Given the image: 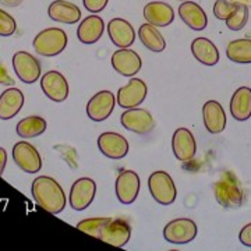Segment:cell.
<instances>
[{"label":"cell","instance_id":"cell-1","mask_svg":"<svg viewBox=\"0 0 251 251\" xmlns=\"http://www.w3.org/2000/svg\"><path fill=\"white\" fill-rule=\"evenodd\" d=\"M77 229L115 247H125L131 237V227L123 219L90 218L82 219Z\"/></svg>","mask_w":251,"mask_h":251},{"label":"cell","instance_id":"cell-2","mask_svg":"<svg viewBox=\"0 0 251 251\" xmlns=\"http://www.w3.org/2000/svg\"><path fill=\"white\" fill-rule=\"evenodd\" d=\"M31 193L35 202L46 212L57 215L66 208V194L60 184L50 176H39L32 181Z\"/></svg>","mask_w":251,"mask_h":251},{"label":"cell","instance_id":"cell-3","mask_svg":"<svg viewBox=\"0 0 251 251\" xmlns=\"http://www.w3.org/2000/svg\"><path fill=\"white\" fill-rule=\"evenodd\" d=\"M216 201L225 208H237L243 204V188L233 172L226 171L214 184Z\"/></svg>","mask_w":251,"mask_h":251},{"label":"cell","instance_id":"cell-4","mask_svg":"<svg viewBox=\"0 0 251 251\" xmlns=\"http://www.w3.org/2000/svg\"><path fill=\"white\" fill-rule=\"evenodd\" d=\"M34 49L36 53L46 57H52L62 53L67 46V34L62 28H46L41 31L34 39Z\"/></svg>","mask_w":251,"mask_h":251},{"label":"cell","instance_id":"cell-5","mask_svg":"<svg viewBox=\"0 0 251 251\" xmlns=\"http://www.w3.org/2000/svg\"><path fill=\"white\" fill-rule=\"evenodd\" d=\"M148 187L153 200L161 205H171L177 196L175 181L166 172H153L148 179Z\"/></svg>","mask_w":251,"mask_h":251},{"label":"cell","instance_id":"cell-6","mask_svg":"<svg viewBox=\"0 0 251 251\" xmlns=\"http://www.w3.org/2000/svg\"><path fill=\"white\" fill-rule=\"evenodd\" d=\"M198 233L197 225L187 218L171 221L163 229V239L172 244H188Z\"/></svg>","mask_w":251,"mask_h":251},{"label":"cell","instance_id":"cell-7","mask_svg":"<svg viewBox=\"0 0 251 251\" xmlns=\"http://www.w3.org/2000/svg\"><path fill=\"white\" fill-rule=\"evenodd\" d=\"M13 159L17 166L29 175H35L42 169V158L35 147L27 141H20L13 147Z\"/></svg>","mask_w":251,"mask_h":251},{"label":"cell","instance_id":"cell-8","mask_svg":"<svg viewBox=\"0 0 251 251\" xmlns=\"http://www.w3.org/2000/svg\"><path fill=\"white\" fill-rule=\"evenodd\" d=\"M120 122L126 130L141 135L148 134L155 127V120H153L152 115L145 109H138V106L127 109L120 117Z\"/></svg>","mask_w":251,"mask_h":251},{"label":"cell","instance_id":"cell-9","mask_svg":"<svg viewBox=\"0 0 251 251\" xmlns=\"http://www.w3.org/2000/svg\"><path fill=\"white\" fill-rule=\"evenodd\" d=\"M147 94V84L140 78H131L128 84L117 91V105L123 109L137 108L145 100Z\"/></svg>","mask_w":251,"mask_h":251},{"label":"cell","instance_id":"cell-10","mask_svg":"<svg viewBox=\"0 0 251 251\" xmlns=\"http://www.w3.org/2000/svg\"><path fill=\"white\" fill-rule=\"evenodd\" d=\"M97 194V183L90 177L75 180L70 190V205L75 211H84L92 204Z\"/></svg>","mask_w":251,"mask_h":251},{"label":"cell","instance_id":"cell-11","mask_svg":"<svg viewBox=\"0 0 251 251\" xmlns=\"http://www.w3.org/2000/svg\"><path fill=\"white\" fill-rule=\"evenodd\" d=\"M13 67L17 77L25 84H34L41 75V63L35 56L28 52L20 50L13 56Z\"/></svg>","mask_w":251,"mask_h":251},{"label":"cell","instance_id":"cell-12","mask_svg":"<svg viewBox=\"0 0 251 251\" xmlns=\"http://www.w3.org/2000/svg\"><path fill=\"white\" fill-rule=\"evenodd\" d=\"M112 67L123 77H133L141 70L143 60L134 50L128 48H120L112 54Z\"/></svg>","mask_w":251,"mask_h":251},{"label":"cell","instance_id":"cell-13","mask_svg":"<svg viewBox=\"0 0 251 251\" xmlns=\"http://www.w3.org/2000/svg\"><path fill=\"white\" fill-rule=\"evenodd\" d=\"M141 181L134 171H123L116 179V196L122 204H133L140 193Z\"/></svg>","mask_w":251,"mask_h":251},{"label":"cell","instance_id":"cell-14","mask_svg":"<svg viewBox=\"0 0 251 251\" xmlns=\"http://www.w3.org/2000/svg\"><path fill=\"white\" fill-rule=\"evenodd\" d=\"M115 105H116L115 95L110 91H100L88 100L87 115L94 122H103L112 115Z\"/></svg>","mask_w":251,"mask_h":251},{"label":"cell","instance_id":"cell-15","mask_svg":"<svg viewBox=\"0 0 251 251\" xmlns=\"http://www.w3.org/2000/svg\"><path fill=\"white\" fill-rule=\"evenodd\" d=\"M172 150L179 161H191L197 152V144H196V138L193 133L184 127L177 128L172 137Z\"/></svg>","mask_w":251,"mask_h":251},{"label":"cell","instance_id":"cell-16","mask_svg":"<svg viewBox=\"0 0 251 251\" xmlns=\"http://www.w3.org/2000/svg\"><path fill=\"white\" fill-rule=\"evenodd\" d=\"M41 88L46 97L53 102H63L69 97V82L62 73L54 70L42 75Z\"/></svg>","mask_w":251,"mask_h":251},{"label":"cell","instance_id":"cell-17","mask_svg":"<svg viewBox=\"0 0 251 251\" xmlns=\"http://www.w3.org/2000/svg\"><path fill=\"white\" fill-rule=\"evenodd\" d=\"M99 151L110 159H122L128 153V141L122 134L113 131L102 133L98 138Z\"/></svg>","mask_w":251,"mask_h":251},{"label":"cell","instance_id":"cell-18","mask_svg":"<svg viewBox=\"0 0 251 251\" xmlns=\"http://www.w3.org/2000/svg\"><path fill=\"white\" fill-rule=\"evenodd\" d=\"M108 34L110 41L117 48H128L134 44L135 31L133 25L125 18H113L108 24Z\"/></svg>","mask_w":251,"mask_h":251},{"label":"cell","instance_id":"cell-19","mask_svg":"<svg viewBox=\"0 0 251 251\" xmlns=\"http://www.w3.org/2000/svg\"><path fill=\"white\" fill-rule=\"evenodd\" d=\"M144 18L155 27H168L175 20V11L165 1H151L144 7Z\"/></svg>","mask_w":251,"mask_h":251},{"label":"cell","instance_id":"cell-20","mask_svg":"<svg viewBox=\"0 0 251 251\" xmlns=\"http://www.w3.org/2000/svg\"><path fill=\"white\" fill-rule=\"evenodd\" d=\"M202 119L206 131L211 134H219L226 127V113L219 102L208 100L202 106Z\"/></svg>","mask_w":251,"mask_h":251},{"label":"cell","instance_id":"cell-21","mask_svg":"<svg viewBox=\"0 0 251 251\" xmlns=\"http://www.w3.org/2000/svg\"><path fill=\"white\" fill-rule=\"evenodd\" d=\"M50 20L62 24H75L81 20V10L67 0H54L48 9Z\"/></svg>","mask_w":251,"mask_h":251},{"label":"cell","instance_id":"cell-22","mask_svg":"<svg viewBox=\"0 0 251 251\" xmlns=\"http://www.w3.org/2000/svg\"><path fill=\"white\" fill-rule=\"evenodd\" d=\"M179 14L181 20L184 21V24L194 31H202L208 25L206 13L204 9H201L200 4L194 1H190V0L183 1L179 7Z\"/></svg>","mask_w":251,"mask_h":251},{"label":"cell","instance_id":"cell-23","mask_svg":"<svg viewBox=\"0 0 251 251\" xmlns=\"http://www.w3.org/2000/svg\"><path fill=\"white\" fill-rule=\"evenodd\" d=\"M103 31H105L103 20L98 16H95V14H92V16H88L81 21L78 29H77V36L82 44L92 45L100 39V36L103 35Z\"/></svg>","mask_w":251,"mask_h":251},{"label":"cell","instance_id":"cell-24","mask_svg":"<svg viewBox=\"0 0 251 251\" xmlns=\"http://www.w3.org/2000/svg\"><path fill=\"white\" fill-rule=\"evenodd\" d=\"M24 105V94L18 88H9L0 95V120H10Z\"/></svg>","mask_w":251,"mask_h":251},{"label":"cell","instance_id":"cell-25","mask_svg":"<svg viewBox=\"0 0 251 251\" xmlns=\"http://www.w3.org/2000/svg\"><path fill=\"white\" fill-rule=\"evenodd\" d=\"M230 113L234 120L246 122L251 117V88L240 87L230 99Z\"/></svg>","mask_w":251,"mask_h":251},{"label":"cell","instance_id":"cell-26","mask_svg":"<svg viewBox=\"0 0 251 251\" xmlns=\"http://www.w3.org/2000/svg\"><path fill=\"white\" fill-rule=\"evenodd\" d=\"M191 53L204 66H215L219 62V50L206 38H196L191 42Z\"/></svg>","mask_w":251,"mask_h":251},{"label":"cell","instance_id":"cell-27","mask_svg":"<svg viewBox=\"0 0 251 251\" xmlns=\"http://www.w3.org/2000/svg\"><path fill=\"white\" fill-rule=\"evenodd\" d=\"M138 36H140V41L143 42V45L147 49H150L151 52L159 53V52H162L166 48L165 38L156 29V27L152 25V24H150V23L143 24L140 27V29H138Z\"/></svg>","mask_w":251,"mask_h":251},{"label":"cell","instance_id":"cell-28","mask_svg":"<svg viewBox=\"0 0 251 251\" xmlns=\"http://www.w3.org/2000/svg\"><path fill=\"white\" fill-rule=\"evenodd\" d=\"M226 56L229 60L239 64H250L251 63V39L242 38L229 42L226 48Z\"/></svg>","mask_w":251,"mask_h":251},{"label":"cell","instance_id":"cell-29","mask_svg":"<svg viewBox=\"0 0 251 251\" xmlns=\"http://www.w3.org/2000/svg\"><path fill=\"white\" fill-rule=\"evenodd\" d=\"M46 127H48V125L42 117L28 116L18 122L16 131L23 138H35L38 135L45 133Z\"/></svg>","mask_w":251,"mask_h":251},{"label":"cell","instance_id":"cell-30","mask_svg":"<svg viewBox=\"0 0 251 251\" xmlns=\"http://www.w3.org/2000/svg\"><path fill=\"white\" fill-rule=\"evenodd\" d=\"M249 21V9L244 6H236L234 13L226 20V25L232 31H240Z\"/></svg>","mask_w":251,"mask_h":251},{"label":"cell","instance_id":"cell-31","mask_svg":"<svg viewBox=\"0 0 251 251\" xmlns=\"http://www.w3.org/2000/svg\"><path fill=\"white\" fill-rule=\"evenodd\" d=\"M236 10V6L232 3V0H216L214 4V14L218 20L226 21L230 17Z\"/></svg>","mask_w":251,"mask_h":251},{"label":"cell","instance_id":"cell-32","mask_svg":"<svg viewBox=\"0 0 251 251\" xmlns=\"http://www.w3.org/2000/svg\"><path fill=\"white\" fill-rule=\"evenodd\" d=\"M17 29L16 20L6 13L4 10L0 9V36L13 35Z\"/></svg>","mask_w":251,"mask_h":251},{"label":"cell","instance_id":"cell-33","mask_svg":"<svg viewBox=\"0 0 251 251\" xmlns=\"http://www.w3.org/2000/svg\"><path fill=\"white\" fill-rule=\"evenodd\" d=\"M108 1L109 0H82L84 7L94 14H97V13L105 9L108 6Z\"/></svg>","mask_w":251,"mask_h":251},{"label":"cell","instance_id":"cell-34","mask_svg":"<svg viewBox=\"0 0 251 251\" xmlns=\"http://www.w3.org/2000/svg\"><path fill=\"white\" fill-rule=\"evenodd\" d=\"M239 240L243 246L251 247V224L246 225L239 233Z\"/></svg>","mask_w":251,"mask_h":251},{"label":"cell","instance_id":"cell-35","mask_svg":"<svg viewBox=\"0 0 251 251\" xmlns=\"http://www.w3.org/2000/svg\"><path fill=\"white\" fill-rule=\"evenodd\" d=\"M0 85H14V80L10 77L3 64H0Z\"/></svg>","mask_w":251,"mask_h":251},{"label":"cell","instance_id":"cell-36","mask_svg":"<svg viewBox=\"0 0 251 251\" xmlns=\"http://www.w3.org/2000/svg\"><path fill=\"white\" fill-rule=\"evenodd\" d=\"M6 165H7V152H6L4 148L0 147V176L3 175Z\"/></svg>","mask_w":251,"mask_h":251},{"label":"cell","instance_id":"cell-37","mask_svg":"<svg viewBox=\"0 0 251 251\" xmlns=\"http://www.w3.org/2000/svg\"><path fill=\"white\" fill-rule=\"evenodd\" d=\"M0 3L7 6V7H17L23 3V0H0Z\"/></svg>","mask_w":251,"mask_h":251},{"label":"cell","instance_id":"cell-38","mask_svg":"<svg viewBox=\"0 0 251 251\" xmlns=\"http://www.w3.org/2000/svg\"><path fill=\"white\" fill-rule=\"evenodd\" d=\"M234 6H244L247 9H251V0H232Z\"/></svg>","mask_w":251,"mask_h":251},{"label":"cell","instance_id":"cell-39","mask_svg":"<svg viewBox=\"0 0 251 251\" xmlns=\"http://www.w3.org/2000/svg\"><path fill=\"white\" fill-rule=\"evenodd\" d=\"M181 1H186V0H181Z\"/></svg>","mask_w":251,"mask_h":251}]
</instances>
